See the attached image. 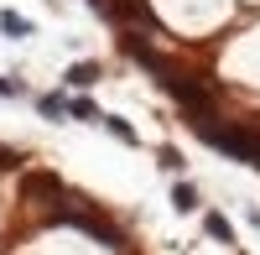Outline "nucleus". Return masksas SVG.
<instances>
[{
	"instance_id": "2",
	"label": "nucleus",
	"mask_w": 260,
	"mask_h": 255,
	"mask_svg": "<svg viewBox=\"0 0 260 255\" xmlns=\"http://www.w3.org/2000/svg\"><path fill=\"white\" fill-rule=\"evenodd\" d=\"M99 62L94 57H83V62H68V68H62V89H68V94H89L94 89V83H99Z\"/></svg>"
},
{
	"instance_id": "6",
	"label": "nucleus",
	"mask_w": 260,
	"mask_h": 255,
	"mask_svg": "<svg viewBox=\"0 0 260 255\" xmlns=\"http://www.w3.org/2000/svg\"><path fill=\"white\" fill-rule=\"evenodd\" d=\"M104 110L89 99V94H68V120H99Z\"/></svg>"
},
{
	"instance_id": "8",
	"label": "nucleus",
	"mask_w": 260,
	"mask_h": 255,
	"mask_svg": "<svg viewBox=\"0 0 260 255\" xmlns=\"http://www.w3.org/2000/svg\"><path fill=\"white\" fill-rule=\"evenodd\" d=\"M172 208H177V214H192V208H198V187L192 182H172Z\"/></svg>"
},
{
	"instance_id": "7",
	"label": "nucleus",
	"mask_w": 260,
	"mask_h": 255,
	"mask_svg": "<svg viewBox=\"0 0 260 255\" xmlns=\"http://www.w3.org/2000/svg\"><path fill=\"white\" fill-rule=\"evenodd\" d=\"M99 125H104V131H110V136H115L120 146H141V136H136V131H130V125H125L120 115H99Z\"/></svg>"
},
{
	"instance_id": "5",
	"label": "nucleus",
	"mask_w": 260,
	"mask_h": 255,
	"mask_svg": "<svg viewBox=\"0 0 260 255\" xmlns=\"http://www.w3.org/2000/svg\"><path fill=\"white\" fill-rule=\"evenodd\" d=\"M203 235H213L219 245H234V224L219 214V208H208V214H203Z\"/></svg>"
},
{
	"instance_id": "9",
	"label": "nucleus",
	"mask_w": 260,
	"mask_h": 255,
	"mask_svg": "<svg viewBox=\"0 0 260 255\" xmlns=\"http://www.w3.org/2000/svg\"><path fill=\"white\" fill-rule=\"evenodd\" d=\"M21 94H26V83L11 78V73H0V99H21Z\"/></svg>"
},
{
	"instance_id": "1",
	"label": "nucleus",
	"mask_w": 260,
	"mask_h": 255,
	"mask_svg": "<svg viewBox=\"0 0 260 255\" xmlns=\"http://www.w3.org/2000/svg\"><path fill=\"white\" fill-rule=\"evenodd\" d=\"M21 198H26V203H68V187H62L57 172H42V167H31V172L21 177Z\"/></svg>"
},
{
	"instance_id": "10",
	"label": "nucleus",
	"mask_w": 260,
	"mask_h": 255,
	"mask_svg": "<svg viewBox=\"0 0 260 255\" xmlns=\"http://www.w3.org/2000/svg\"><path fill=\"white\" fill-rule=\"evenodd\" d=\"M161 167H167V172H182V151H177V146H161Z\"/></svg>"
},
{
	"instance_id": "3",
	"label": "nucleus",
	"mask_w": 260,
	"mask_h": 255,
	"mask_svg": "<svg viewBox=\"0 0 260 255\" xmlns=\"http://www.w3.org/2000/svg\"><path fill=\"white\" fill-rule=\"evenodd\" d=\"M31 104H37V115H42V120H52V125H62V120H68V89H52V94H37Z\"/></svg>"
},
{
	"instance_id": "4",
	"label": "nucleus",
	"mask_w": 260,
	"mask_h": 255,
	"mask_svg": "<svg viewBox=\"0 0 260 255\" xmlns=\"http://www.w3.org/2000/svg\"><path fill=\"white\" fill-rule=\"evenodd\" d=\"M0 31H6L11 42H26V37H37V26H31V21L21 16V11H0Z\"/></svg>"
}]
</instances>
